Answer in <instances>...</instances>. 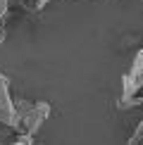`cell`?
Listing matches in <instances>:
<instances>
[{
    "label": "cell",
    "instance_id": "277c9868",
    "mask_svg": "<svg viewBox=\"0 0 143 145\" xmlns=\"http://www.w3.org/2000/svg\"><path fill=\"white\" fill-rule=\"evenodd\" d=\"M7 10H10V0H0V40H3V26H5V14H7Z\"/></svg>",
    "mask_w": 143,
    "mask_h": 145
},
{
    "label": "cell",
    "instance_id": "6da1fadb",
    "mask_svg": "<svg viewBox=\"0 0 143 145\" xmlns=\"http://www.w3.org/2000/svg\"><path fill=\"white\" fill-rule=\"evenodd\" d=\"M14 107H17V117H19V133L33 136V133H38L41 126L50 119V105L43 102V100L31 102V100L17 98Z\"/></svg>",
    "mask_w": 143,
    "mask_h": 145
},
{
    "label": "cell",
    "instance_id": "3957f363",
    "mask_svg": "<svg viewBox=\"0 0 143 145\" xmlns=\"http://www.w3.org/2000/svg\"><path fill=\"white\" fill-rule=\"evenodd\" d=\"M0 124L5 129L19 131V117H17V107H14V98L10 90V78L0 71Z\"/></svg>",
    "mask_w": 143,
    "mask_h": 145
},
{
    "label": "cell",
    "instance_id": "7a4b0ae2",
    "mask_svg": "<svg viewBox=\"0 0 143 145\" xmlns=\"http://www.w3.org/2000/svg\"><path fill=\"white\" fill-rule=\"evenodd\" d=\"M122 105H127V107L143 105V50H138V55L134 57L131 69L124 74V81H122Z\"/></svg>",
    "mask_w": 143,
    "mask_h": 145
}]
</instances>
